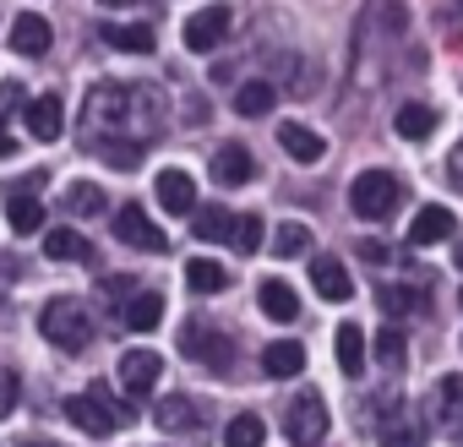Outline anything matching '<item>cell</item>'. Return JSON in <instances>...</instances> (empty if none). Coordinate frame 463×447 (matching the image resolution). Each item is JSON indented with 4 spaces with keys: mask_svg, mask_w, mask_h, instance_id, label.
<instances>
[{
    "mask_svg": "<svg viewBox=\"0 0 463 447\" xmlns=\"http://www.w3.org/2000/svg\"><path fill=\"white\" fill-rule=\"evenodd\" d=\"M158 126V99L153 88H120V82H99L82 104V131L88 147L120 169H131L142 158V147L153 142Z\"/></svg>",
    "mask_w": 463,
    "mask_h": 447,
    "instance_id": "obj_1",
    "label": "cell"
},
{
    "mask_svg": "<svg viewBox=\"0 0 463 447\" xmlns=\"http://www.w3.org/2000/svg\"><path fill=\"white\" fill-rule=\"evenodd\" d=\"M39 333H44L55 349H88V338H93V317L82 311V300L55 295V300L39 311Z\"/></svg>",
    "mask_w": 463,
    "mask_h": 447,
    "instance_id": "obj_2",
    "label": "cell"
},
{
    "mask_svg": "<svg viewBox=\"0 0 463 447\" xmlns=\"http://www.w3.org/2000/svg\"><path fill=\"white\" fill-rule=\"evenodd\" d=\"M398 202H403V180L387 175V169H365V175L349 180V207L360 218H387Z\"/></svg>",
    "mask_w": 463,
    "mask_h": 447,
    "instance_id": "obj_3",
    "label": "cell"
},
{
    "mask_svg": "<svg viewBox=\"0 0 463 447\" xmlns=\"http://www.w3.org/2000/svg\"><path fill=\"white\" fill-rule=\"evenodd\" d=\"M66 420L77 431H88V436H109L115 425H126V409H115L109 387H88V393L66 398Z\"/></svg>",
    "mask_w": 463,
    "mask_h": 447,
    "instance_id": "obj_4",
    "label": "cell"
},
{
    "mask_svg": "<svg viewBox=\"0 0 463 447\" xmlns=\"http://www.w3.org/2000/svg\"><path fill=\"white\" fill-rule=\"evenodd\" d=\"M180 349H185L196 366H207V371H229L235 338H229L223 328H213V322H185V328H180Z\"/></svg>",
    "mask_w": 463,
    "mask_h": 447,
    "instance_id": "obj_5",
    "label": "cell"
},
{
    "mask_svg": "<svg viewBox=\"0 0 463 447\" xmlns=\"http://www.w3.org/2000/svg\"><path fill=\"white\" fill-rule=\"evenodd\" d=\"M284 431H289L295 447H317V442L327 436V404H322V393H300V398H289V409H284Z\"/></svg>",
    "mask_w": 463,
    "mask_h": 447,
    "instance_id": "obj_6",
    "label": "cell"
},
{
    "mask_svg": "<svg viewBox=\"0 0 463 447\" xmlns=\"http://www.w3.org/2000/svg\"><path fill=\"white\" fill-rule=\"evenodd\" d=\"M115 235H120L126 246H137V252H164V246H169L164 230L147 218V207H137V202H126V207L115 213Z\"/></svg>",
    "mask_w": 463,
    "mask_h": 447,
    "instance_id": "obj_7",
    "label": "cell"
},
{
    "mask_svg": "<svg viewBox=\"0 0 463 447\" xmlns=\"http://www.w3.org/2000/svg\"><path fill=\"white\" fill-rule=\"evenodd\" d=\"M223 33H229V6H202V12L185 23V50L207 55V50L223 44Z\"/></svg>",
    "mask_w": 463,
    "mask_h": 447,
    "instance_id": "obj_8",
    "label": "cell"
},
{
    "mask_svg": "<svg viewBox=\"0 0 463 447\" xmlns=\"http://www.w3.org/2000/svg\"><path fill=\"white\" fill-rule=\"evenodd\" d=\"M158 371H164V360H158L153 349H131V355H120V387H126L131 398H147V393L158 387Z\"/></svg>",
    "mask_w": 463,
    "mask_h": 447,
    "instance_id": "obj_9",
    "label": "cell"
},
{
    "mask_svg": "<svg viewBox=\"0 0 463 447\" xmlns=\"http://www.w3.org/2000/svg\"><path fill=\"white\" fill-rule=\"evenodd\" d=\"M452 235H458V218H452L447 207H436V202L420 207L414 224H409V241H414V246H441V241H452Z\"/></svg>",
    "mask_w": 463,
    "mask_h": 447,
    "instance_id": "obj_10",
    "label": "cell"
},
{
    "mask_svg": "<svg viewBox=\"0 0 463 447\" xmlns=\"http://www.w3.org/2000/svg\"><path fill=\"white\" fill-rule=\"evenodd\" d=\"M50 23L44 17H33V12H23L17 23H12V50L23 55V61H39V55H50Z\"/></svg>",
    "mask_w": 463,
    "mask_h": 447,
    "instance_id": "obj_11",
    "label": "cell"
},
{
    "mask_svg": "<svg viewBox=\"0 0 463 447\" xmlns=\"http://www.w3.org/2000/svg\"><path fill=\"white\" fill-rule=\"evenodd\" d=\"M61 126H66V104H61V93H39V99L28 104V137L55 142Z\"/></svg>",
    "mask_w": 463,
    "mask_h": 447,
    "instance_id": "obj_12",
    "label": "cell"
},
{
    "mask_svg": "<svg viewBox=\"0 0 463 447\" xmlns=\"http://www.w3.org/2000/svg\"><path fill=\"white\" fill-rule=\"evenodd\" d=\"M279 147H284L295 164H322V153H327V142H322L311 126H300V120H284V126H279Z\"/></svg>",
    "mask_w": 463,
    "mask_h": 447,
    "instance_id": "obj_13",
    "label": "cell"
},
{
    "mask_svg": "<svg viewBox=\"0 0 463 447\" xmlns=\"http://www.w3.org/2000/svg\"><path fill=\"white\" fill-rule=\"evenodd\" d=\"M251 175H257V158H251L241 142H229V147L213 153V180H218V185H246Z\"/></svg>",
    "mask_w": 463,
    "mask_h": 447,
    "instance_id": "obj_14",
    "label": "cell"
},
{
    "mask_svg": "<svg viewBox=\"0 0 463 447\" xmlns=\"http://www.w3.org/2000/svg\"><path fill=\"white\" fill-rule=\"evenodd\" d=\"M158 207L164 213H196V180L185 169H164L158 175Z\"/></svg>",
    "mask_w": 463,
    "mask_h": 447,
    "instance_id": "obj_15",
    "label": "cell"
},
{
    "mask_svg": "<svg viewBox=\"0 0 463 447\" xmlns=\"http://www.w3.org/2000/svg\"><path fill=\"white\" fill-rule=\"evenodd\" d=\"M311 284H317L322 300H349V295H354V279L344 273L338 257H317V262H311Z\"/></svg>",
    "mask_w": 463,
    "mask_h": 447,
    "instance_id": "obj_16",
    "label": "cell"
},
{
    "mask_svg": "<svg viewBox=\"0 0 463 447\" xmlns=\"http://www.w3.org/2000/svg\"><path fill=\"white\" fill-rule=\"evenodd\" d=\"M376 306H382L387 317H420V311H430V295L414 290V284H382V290H376Z\"/></svg>",
    "mask_w": 463,
    "mask_h": 447,
    "instance_id": "obj_17",
    "label": "cell"
},
{
    "mask_svg": "<svg viewBox=\"0 0 463 447\" xmlns=\"http://www.w3.org/2000/svg\"><path fill=\"white\" fill-rule=\"evenodd\" d=\"M196 425H202V404H196V398H185V393L158 398V431L180 436V431H196Z\"/></svg>",
    "mask_w": 463,
    "mask_h": 447,
    "instance_id": "obj_18",
    "label": "cell"
},
{
    "mask_svg": "<svg viewBox=\"0 0 463 447\" xmlns=\"http://www.w3.org/2000/svg\"><path fill=\"white\" fill-rule=\"evenodd\" d=\"M262 371H268V376H279V382H289V376H300V371H306V349H300L295 338H279V344H268V349H262Z\"/></svg>",
    "mask_w": 463,
    "mask_h": 447,
    "instance_id": "obj_19",
    "label": "cell"
},
{
    "mask_svg": "<svg viewBox=\"0 0 463 447\" xmlns=\"http://www.w3.org/2000/svg\"><path fill=\"white\" fill-rule=\"evenodd\" d=\"M6 218H12L17 235L44 230V202H39V191H12V196H6Z\"/></svg>",
    "mask_w": 463,
    "mask_h": 447,
    "instance_id": "obj_20",
    "label": "cell"
},
{
    "mask_svg": "<svg viewBox=\"0 0 463 447\" xmlns=\"http://www.w3.org/2000/svg\"><path fill=\"white\" fill-rule=\"evenodd\" d=\"M104 44L109 50H126V55H147L158 39H153L147 23H104Z\"/></svg>",
    "mask_w": 463,
    "mask_h": 447,
    "instance_id": "obj_21",
    "label": "cell"
},
{
    "mask_svg": "<svg viewBox=\"0 0 463 447\" xmlns=\"http://www.w3.org/2000/svg\"><path fill=\"white\" fill-rule=\"evenodd\" d=\"M392 131H398V137H409V142H425V137L436 131V109H430V104H420V99H409V104H398Z\"/></svg>",
    "mask_w": 463,
    "mask_h": 447,
    "instance_id": "obj_22",
    "label": "cell"
},
{
    "mask_svg": "<svg viewBox=\"0 0 463 447\" xmlns=\"http://www.w3.org/2000/svg\"><path fill=\"white\" fill-rule=\"evenodd\" d=\"M257 306H262L273 322H295V317H300V295H295L284 279H268V284L257 290Z\"/></svg>",
    "mask_w": 463,
    "mask_h": 447,
    "instance_id": "obj_23",
    "label": "cell"
},
{
    "mask_svg": "<svg viewBox=\"0 0 463 447\" xmlns=\"http://www.w3.org/2000/svg\"><path fill=\"white\" fill-rule=\"evenodd\" d=\"M273 104H279V88L273 82H241L235 88V115H246V120L273 115Z\"/></svg>",
    "mask_w": 463,
    "mask_h": 447,
    "instance_id": "obj_24",
    "label": "cell"
},
{
    "mask_svg": "<svg viewBox=\"0 0 463 447\" xmlns=\"http://www.w3.org/2000/svg\"><path fill=\"white\" fill-rule=\"evenodd\" d=\"M338 371L344 376H365V333L354 322L338 328Z\"/></svg>",
    "mask_w": 463,
    "mask_h": 447,
    "instance_id": "obj_25",
    "label": "cell"
},
{
    "mask_svg": "<svg viewBox=\"0 0 463 447\" xmlns=\"http://www.w3.org/2000/svg\"><path fill=\"white\" fill-rule=\"evenodd\" d=\"M44 257H55V262H88L93 246H88L77 230H50V235H44Z\"/></svg>",
    "mask_w": 463,
    "mask_h": 447,
    "instance_id": "obj_26",
    "label": "cell"
},
{
    "mask_svg": "<svg viewBox=\"0 0 463 447\" xmlns=\"http://www.w3.org/2000/svg\"><path fill=\"white\" fill-rule=\"evenodd\" d=\"M158 322H164V295H153V290H147V295H131L126 328H131V333H153Z\"/></svg>",
    "mask_w": 463,
    "mask_h": 447,
    "instance_id": "obj_27",
    "label": "cell"
},
{
    "mask_svg": "<svg viewBox=\"0 0 463 447\" xmlns=\"http://www.w3.org/2000/svg\"><path fill=\"white\" fill-rule=\"evenodd\" d=\"M185 284H191L196 295H218V290L229 284V273H223L213 257H191V262H185Z\"/></svg>",
    "mask_w": 463,
    "mask_h": 447,
    "instance_id": "obj_28",
    "label": "cell"
},
{
    "mask_svg": "<svg viewBox=\"0 0 463 447\" xmlns=\"http://www.w3.org/2000/svg\"><path fill=\"white\" fill-rule=\"evenodd\" d=\"M109 207V196H104V185H93V180H77L71 191H66V213H77V218H93V213H104Z\"/></svg>",
    "mask_w": 463,
    "mask_h": 447,
    "instance_id": "obj_29",
    "label": "cell"
},
{
    "mask_svg": "<svg viewBox=\"0 0 463 447\" xmlns=\"http://www.w3.org/2000/svg\"><path fill=\"white\" fill-rule=\"evenodd\" d=\"M262 436H268V425L257 414H235L223 425V447H262Z\"/></svg>",
    "mask_w": 463,
    "mask_h": 447,
    "instance_id": "obj_30",
    "label": "cell"
},
{
    "mask_svg": "<svg viewBox=\"0 0 463 447\" xmlns=\"http://www.w3.org/2000/svg\"><path fill=\"white\" fill-rule=\"evenodd\" d=\"M191 230H196V241H229V230H235V213H223V207H202Z\"/></svg>",
    "mask_w": 463,
    "mask_h": 447,
    "instance_id": "obj_31",
    "label": "cell"
},
{
    "mask_svg": "<svg viewBox=\"0 0 463 447\" xmlns=\"http://www.w3.org/2000/svg\"><path fill=\"white\" fill-rule=\"evenodd\" d=\"M229 246H235L241 257H251L262 246V218L257 213H235V230H229Z\"/></svg>",
    "mask_w": 463,
    "mask_h": 447,
    "instance_id": "obj_32",
    "label": "cell"
},
{
    "mask_svg": "<svg viewBox=\"0 0 463 447\" xmlns=\"http://www.w3.org/2000/svg\"><path fill=\"white\" fill-rule=\"evenodd\" d=\"M273 252H279V257L311 252V230H306V224H279V230H273Z\"/></svg>",
    "mask_w": 463,
    "mask_h": 447,
    "instance_id": "obj_33",
    "label": "cell"
},
{
    "mask_svg": "<svg viewBox=\"0 0 463 447\" xmlns=\"http://www.w3.org/2000/svg\"><path fill=\"white\" fill-rule=\"evenodd\" d=\"M376 360H382V366H392V371H398V366H403V360H409V338H403V333H398V328H382V333H376Z\"/></svg>",
    "mask_w": 463,
    "mask_h": 447,
    "instance_id": "obj_34",
    "label": "cell"
},
{
    "mask_svg": "<svg viewBox=\"0 0 463 447\" xmlns=\"http://www.w3.org/2000/svg\"><path fill=\"white\" fill-rule=\"evenodd\" d=\"M458 404H463V376H447V382L436 387V414H441V420H452V414H458Z\"/></svg>",
    "mask_w": 463,
    "mask_h": 447,
    "instance_id": "obj_35",
    "label": "cell"
},
{
    "mask_svg": "<svg viewBox=\"0 0 463 447\" xmlns=\"http://www.w3.org/2000/svg\"><path fill=\"white\" fill-rule=\"evenodd\" d=\"M382 447H414V425H409L403 414H398V425L387 420V425H382Z\"/></svg>",
    "mask_w": 463,
    "mask_h": 447,
    "instance_id": "obj_36",
    "label": "cell"
},
{
    "mask_svg": "<svg viewBox=\"0 0 463 447\" xmlns=\"http://www.w3.org/2000/svg\"><path fill=\"white\" fill-rule=\"evenodd\" d=\"M17 409V376L12 371H0V420H6Z\"/></svg>",
    "mask_w": 463,
    "mask_h": 447,
    "instance_id": "obj_37",
    "label": "cell"
},
{
    "mask_svg": "<svg viewBox=\"0 0 463 447\" xmlns=\"http://www.w3.org/2000/svg\"><path fill=\"white\" fill-rule=\"evenodd\" d=\"M354 257H365V262H387V246H382V241H360Z\"/></svg>",
    "mask_w": 463,
    "mask_h": 447,
    "instance_id": "obj_38",
    "label": "cell"
},
{
    "mask_svg": "<svg viewBox=\"0 0 463 447\" xmlns=\"http://www.w3.org/2000/svg\"><path fill=\"white\" fill-rule=\"evenodd\" d=\"M447 180L463 191V142H458V147H452V158H447Z\"/></svg>",
    "mask_w": 463,
    "mask_h": 447,
    "instance_id": "obj_39",
    "label": "cell"
},
{
    "mask_svg": "<svg viewBox=\"0 0 463 447\" xmlns=\"http://www.w3.org/2000/svg\"><path fill=\"white\" fill-rule=\"evenodd\" d=\"M126 290H131V284H126V279H99V295H104V300H120V295H126Z\"/></svg>",
    "mask_w": 463,
    "mask_h": 447,
    "instance_id": "obj_40",
    "label": "cell"
},
{
    "mask_svg": "<svg viewBox=\"0 0 463 447\" xmlns=\"http://www.w3.org/2000/svg\"><path fill=\"white\" fill-rule=\"evenodd\" d=\"M12 153H17V137H12L6 120H0V158H12Z\"/></svg>",
    "mask_w": 463,
    "mask_h": 447,
    "instance_id": "obj_41",
    "label": "cell"
},
{
    "mask_svg": "<svg viewBox=\"0 0 463 447\" xmlns=\"http://www.w3.org/2000/svg\"><path fill=\"white\" fill-rule=\"evenodd\" d=\"M99 6H137V0H99Z\"/></svg>",
    "mask_w": 463,
    "mask_h": 447,
    "instance_id": "obj_42",
    "label": "cell"
},
{
    "mask_svg": "<svg viewBox=\"0 0 463 447\" xmlns=\"http://www.w3.org/2000/svg\"><path fill=\"white\" fill-rule=\"evenodd\" d=\"M452 262H458V268H463V241H458V252H452Z\"/></svg>",
    "mask_w": 463,
    "mask_h": 447,
    "instance_id": "obj_43",
    "label": "cell"
},
{
    "mask_svg": "<svg viewBox=\"0 0 463 447\" xmlns=\"http://www.w3.org/2000/svg\"><path fill=\"white\" fill-rule=\"evenodd\" d=\"M23 447H50V442H23Z\"/></svg>",
    "mask_w": 463,
    "mask_h": 447,
    "instance_id": "obj_44",
    "label": "cell"
},
{
    "mask_svg": "<svg viewBox=\"0 0 463 447\" xmlns=\"http://www.w3.org/2000/svg\"><path fill=\"white\" fill-rule=\"evenodd\" d=\"M458 300H463V295H458Z\"/></svg>",
    "mask_w": 463,
    "mask_h": 447,
    "instance_id": "obj_45",
    "label": "cell"
}]
</instances>
